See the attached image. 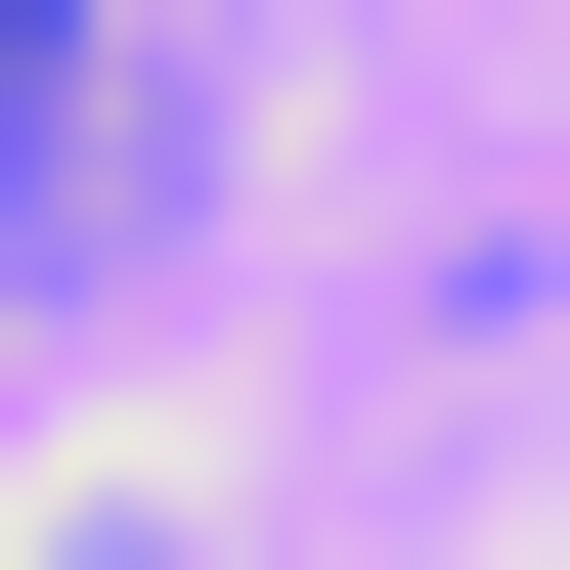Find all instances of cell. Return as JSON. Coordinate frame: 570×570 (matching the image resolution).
<instances>
[{
    "mask_svg": "<svg viewBox=\"0 0 570 570\" xmlns=\"http://www.w3.org/2000/svg\"><path fill=\"white\" fill-rule=\"evenodd\" d=\"M45 88H88V0H0V132H45Z\"/></svg>",
    "mask_w": 570,
    "mask_h": 570,
    "instance_id": "1",
    "label": "cell"
}]
</instances>
